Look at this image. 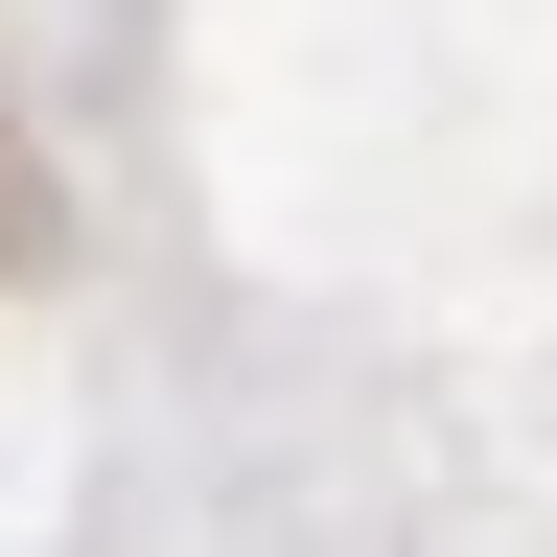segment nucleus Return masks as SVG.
Masks as SVG:
<instances>
[]
</instances>
